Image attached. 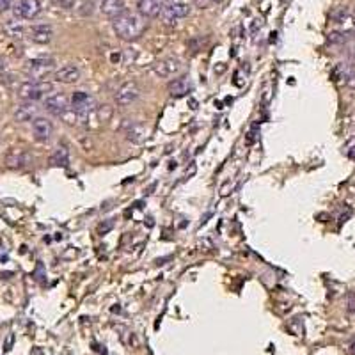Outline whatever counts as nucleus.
<instances>
[{
	"mask_svg": "<svg viewBox=\"0 0 355 355\" xmlns=\"http://www.w3.org/2000/svg\"><path fill=\"white\" fill-rule=\"evenodd\" d=\"M93 11H95V2L93 0H85L82 4V9H78V13L82 16H91Z\"/></svg>",
	"mask_w": 355,
	"mask_h": 355,
	"instance_id": "aec40b11",
	"label": "nucleus"
},
{
	"mask_svg": "<svg viewBox=\"0 0 355 355\" xmlns=\"http://www.w3.org/2000/svg\"><path fill=\"white\" fill-rule=\"evenodd\" d=\"M32 355H43V353H41V351H39V350H37V348H34V351H32Z\"/></svg>",
	"mask_w": 355,
	"mask_h": 355,
	"instance_id": "c85d7f7f",
	"label": "nucleus"
},
{
	"mask_svg": "<svg viewBox=\"0 0 355 355\" xmlns=\"http://www.w3.org/2000/svg\"><path fill=\"white\" fill-rule=\"evenodd\" d=\"M71 109H73V114H75V119L83 124L89 119V114H91V110H93V98L83 91L73 93Z\"/></svg>",
	"mask_w": 355,
	"mask_h": 355,
	"instance_id": "f03ea898",
	"label": "nucleus"
},
{
	"mask_svg": "<svg viewBox=\"0 0 355 355\" xmlns=\"http://www.w3.org/2000/svg\"><path fill=\"white\" fill-rule=\"evenodd\" d=\"M54 37V29L47 23H41V25H34L30 29V39L34 43H39V45H47L52 41Z\"/></svg>",
	"mask_w": 355,
	"mask_h": 355,
	"instance_id": "dca6fc26",
	"label": "nucleus"
},
{
	"mask_svg": "<svg viewBox=\"0 0 355 355\" xmlns=\"http://www.w3.org/2000/svg\"><path fill=\"white\" fill-rule=\"evenodd\" d=\"M110 228H112V224H110V222H109V224H105V226L102 224V226H100V233H102V235H105V233L109 231Z\"/></svg>",
	"mask_w": 355,
	"mask_h": 355,
	"instance_id": "bb28decb",
	"label": "nucleus"
},
{
	"mask_svg": "<svg viewBox=\"0 0 355 355\" xmlns=\"http://www.w3.org/2000/svg\"><path fill=\"white\" fill-rule=\"evenodd\" d=\"M182 62L180 59L176 57H167V59H162L155 64V73L160 76V78H172V76L180 75L182 73Z\"/></svg>",
	"mask_w": 355,
	"mask_h": 355,
	"instance_id": "0eeeda50",
	"label": "nucleus"
},
{
	"mask_svg": "<svg viewBox=\"0 0 355 355\" xmlns=\"http://www.w3.org/2000/svg\"><path fill=\"white\" fill-rule=\"evenodd\" d=\"M139 96H141V87L137 85V82H124L116 91L114 100L119 107H128L137 102Z\"/></svg>",
	"mask_w": 355,
	"mask_h": 355,
	"instance_id": "20e7f679",
	"label": "nucleus"
},
{
	"mask_svg": "<svg viewBox=\"0 0 355 355\" xmlns=\"http://www.w3.org/2000/svg\"><path fill=\"white\" fill-rule=\"evenodd\" d=\"M55 68L54 59L50 57H41V59H34V61L29 62V68H27V73H29L30 78H34L36 82H39L43 76H47L52 69Z\"/></svg>",
	"mask_w": 355,
	"mask_h": 355,
	"instance_id": "39448f33",
	"label": "nucleus"
},
{
	"mask_svg": "<svg viewBox=\"0 0 355 355\" xmlns=\"http://www.w3.org/2000/svg\"><path fill=\"white\" fill-rule=\"evenodd\" d=\"M102 13L109 18H117V16L124 15L126 13V8H124L123 0H102Z\"/></svg>",
	"mask_w": 355,
	"mask_h": 355,
	"instance_id": "a211bd4d",
	"label": "nucleus"
},
{
	"mask_svg": "<svg viewBox=\"0 0 355 355\" xmlns=\"http://www.w3.org/2000/svg\"><path fill=\"white\" fill-rule=\"evenodd\" d=\"M137 9L144 18H156L162 13L163 6L160 0H137Z\"/></svg>",
	"mask_w": 355,
	"mask_h": 355,
	"instance_id": "2eb2a0df",
	"label": "nucleus"
},
{
	"mask_svg": "<svg viewBox=\"0 0 355 355\" xmlns=\"http://www.w3.org/2000/svg\"><path fill=\"white\" fill-rule=\"evenodd\" d=\"M350 355H355V341L351 343V346H350Z\"/></svg>",
	"mask_w": 355,
	"mask_h": 355,
	"instance_id": "cd10ccee",
	"label": "nucleus"
},
{
	"mask_svg": "<svg viewBox=\"0 0 355 355\" xmlns=\"http://www.w3.org/2000/svg\"><path fill=\"white\" fill-rule=\"evenodd\" d=\"M346 155L350 156L351 160H355V142H351V144L348 146V149H346Z\"/></svg>",
	"mask_w": 355,
	"mask_h": 355,
	"instance_id": "393cba45",
	"label": "nucleus"
},
{
	"mask_svg": "<svg viewBox=\"0 0 355 355\" xmlns=\"http://www.w3.org/2000/svg\"><path fill=\"white\" fill-rule=\"evenodd\" d=\"M190 13V6L182 4V2H170V4H165L160 15L163 16V22L167 25H174L178 18H185Z\"/></svg>",
	"mask_w": 355,
	"mask_h": 355,
	"instance_id": "423d86ee",
	"label": "nucleus"
},
{
	"mask_svg": "<svg viewBox=\"0 0 355 355\" xmlns=\"http://www.w3.org/2000/svg\"><path fill=\"white\" fill-rule=\"evenodd\" d=\"M52 91V83L48 82H36V80H32V82H25L20 85L18 89V96L22 100H25V102H37V100L43 98L47 93Z\"/></svg>",
	"mask_w": 355,
	"mask_h": 355,
	"instance_id": "7ed1b4c3",
	"label": "nucleus"
},
{
	"mask_svg": "<svg viewBox=\"0 0 355 355\" xmlns=\"http://www.w3.org/2000/svg\"><path fill=\"white\" fill-rule=\"evenodd\" d=\"M43 107L48 114L52 116H64L68 112L69 105H68V98L64 95H50L45 98Z\"/></svg>",
	"mask_w": 355,
	"mask_h": 355,
	"instance_id": "6e6552de",
	"label": "nucleus"
},
{
	"mask_svg": "<svg viewBox=\"0 0 355 355\" xmlns=\"http://www.w3.org/2000/svg\"><path fill=\"white\" fill-rule=\"evenodd\" d=\"M13 341H15V336H13V334H11V336L8 337V341H6V346H4V350H6V351H9V350H11V344H13Z\"/></svg>",
	"mask_w": 355,
	"mask_h": 355,
	"instance_id": "a878e982",
	"label": "nucleus"
},
{
	"mask_svg": "<svg viewBox=\"0 0 355 355\" xmlns=\"http://www.w3.org/2000/svg\"><path fill=\"white\" fill-rule=\"evenodd\" d=\"M54 4L57 8H62V9H69L75 6V0H54Z\"/></svg>",
	"mask_w": 355,
	"mask_h": 355,
	"instance_id": "412c9836",
	"label": "nucleus"
},
{
	"mask_svg": "<svg viewBox=\"0 0 355 355\" xmlns=\"http://www.w3.org/2000/svg\"><path fill=\"white\" fill-rule=\"evenodd\" d=\"M32 162V156L25 149H11L6 156V163L9 169H23Z\"/></svg>",
	"mask_w": 355,
	"mask_h": 355,
	"instance_id": "f8f14e48",
	"label": "nucleus"
},
{
	"mask_svg": "<svg viewBox=\"0 0 355 355\" xmlns=\"http://www.w3.org/2000/svg\"><path fill=\"white\" fill-rule=\"evenodd\" d=\"M110 116H112V109H110L109 105H103L102 109H100V117H102L103 121H109Z\"/></svg>",
	"mask_w": 355,
	"mask_h": 355,
	"instance_id": "4be33fe9",
	"label": "nucleus"
},
{
	"mask_svg": "<svg viewBox=\"0 0 355 355\" xmlns=\"http://www.w3.org/2000/svg\"><path fill=\"white\" fill-rule=\"evenodd\" d=\"M32 134L36 141L48 142L52 134H54V126H52V123L47 117H36V119L32 121Z\"/></svg>",
	"mask_w": 355,
	"mask_h": 355,
	"instance_id": "9b49d317",
	"label": "nucleus"
},
{
	"mask_svg": "<svg viewBox=\"0 0 355 355\" xmlns=\"http://www.w3.org/2000/svg\"><path fill=\"white\" fill-rule=\"evenodd\" d=\"M39 11H41L39 0H20L18 6L15 8L16 18H23V20L36 18L39 15Z\"/></svg>",
	"mask_w": 355,
	"mask_h": 355,
	"instance_id": "9d476101",
	"label": "nucleus"
},
{
	"mask_svg": "<svg viewBox=\"0 0 355 355\" xmlns=\"http://www.w3.org/2000/svg\"><path fill=\"white\" fill-rule=\"evenodd\" d=\"M37 117V107L34 102H25L22 105L16 107L15 110V119L20 123H27V121H34Z\"/></svg>",
	"mask_w": 355,
	"mask_h": 355,
	"instance_id": "f3484780",
	"label": "nucleus"
},
{
	"mask_svg": "<svg viewBox=\"0 0 355 355\" xmlns=\"http://www.w3.org/2000/svg\"><path fill=\"white\" fill-rule=\"evenodd\" d=\"M192 91V83H190L189 76H180L169 82V95L172 98H183V96L190 95Z\"/></svg>",
	"mask_w": 355,
	"mask_h": 355,
	"instance_id": "ddd939ff",
	"label": "nucleus"
},
{
	"mask_svg": "<svg viewBox=\"0 0 355 355\" xmlns=\"http://www.w3.org/2000/svg\"><path fill=\"white\" fill-rule=\"evenodd\" d=\"M211 2H220V0H211Z\"/></svg>",
	"mask_w": 355,
	"mask_h": 355,
	"instance_id": "c756f323",
	"label": "nucleus"
},
{
	"mask_svg": "<svg viewBox=\"0 0 355 355\" xmlns=\"http://www.w3.org/2000/svg\"><path fill=\"white\" fill-rule=\"evenodd\" d=\"M80 76H82V73L75 64H66L55 71V80L61 83H75L80 80Z\"/></svg>",
	"mask_w": 355,
	"mask_h": 355,
	"instance_id": "4468645a",
	"label": "nucleus"
},
{
	"mask_svg": "<svg viewBox=\"0 0 355 355\" xmlns=\"http://www.w3.org/2000/svg\"><path fill=\"white\" fill-rule=\"evenodd\" d=\"M112 29L117 37L124 41H135L146 30V18L135 13H124L112 20Z\"/></svg>",
	"mask_w": 355,
	"mask_h": 355,
	"instance_id": "f257e3e1",
	"label": "nucleus"
},
{
	"mask_svg": "<svg viewBox=\"0 0 355 355\" xmlns=\"http://www.w3.org/2000/svg\"><path fill=\"white\" fill-rule=\"evenodd\" d=\"M11 6H13V0H0V13L11 9Z\"/></svg>",
	"mask_w": 355,
	"mask_h": 355,
	"instance_id": "b1692460",
	"label": "nucleus"
},
{
	"mask_svg": "<svg viewBox=\"0 0 355 355\" xmlns=\"http://www.w3.org/2000/svg\"><path fill=\"white\" fill-rule=\"evenodd\" d=\"M123 131L126 139L134 144H142L148 139V128L144 124L137 123V121H126L123 123Z\"/></svg>",
	"mask_w": 355,
	"mask_h": 355,
	"instance_id": "1a4fd4ad",
	"label": "nucleus"
},
{
	"mask_svg": "<svg viewBox=\"0 0 355 355\" xmlns=\"http://www.w3.org/2000/svg\"><path fill=\"white\" fill-rule=\"evenodd\" d=\"M256 131H257V124H252V128H250V131H249V137H247V144H254L256 142V139H257V135H256Z\"/></svg>",
	"mask_w": 355,
	"mask_h": 355,
	"instance_id": "5701e85b",
	"label": "nucleus"
},
{
	"mask_svg": "<svg viewBox=\"0 0 355 355\" xmlns=\"http://www.w3.org/2000/svg\"><path fill=\"white\" fill-rule=\"evenodd\" d=\"M50 163L54 167H68L69 163V151L64 146H59L50 156Z\"/></svg>",
	"mask_w": 355,
	"mask_h": 355,
	"instance_id": "6ab92c4d",
	"label": "nucleus"
}]
</instances>
